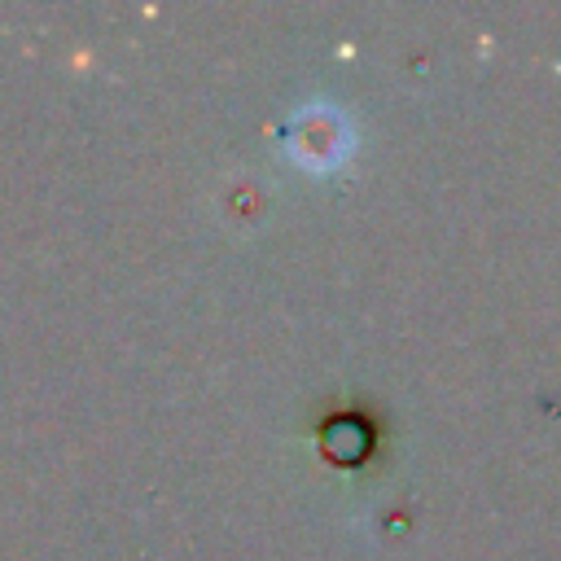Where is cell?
Listing matches in <instances>:
<instances>
[{"label": "cell", "mask_w": 561, "mask_h": 561, "mask_svg": "<svg viewBox=\"0 0 561 561\" xmlns=\"http://www.w3.org/2000/svg\"><path fill=\"white\" fill-rule=\"evenodd\" d=\"M311 149H320V167L337 162V149H346V131H337V114H307L298 123V145H294V158H311Z\"/></svg>", "instance_id": "6da1fadb"}]
</instances>
